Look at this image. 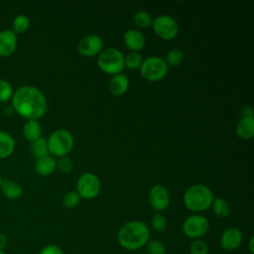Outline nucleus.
Here are the masks:
<instances>
[{"label":"nucleus","instance_id":"obj_23","mask_svg":"<svg viewBox=\"0 0 254 254\" xmlns=\"http://www.w3.org/2000/svg\"><path fill=\"white\" fill-rule=\"evenodd\" d=\"M30 24H31L30 19L26 15L24 14L17 15L12 22V31L16 35L23 34L30 28Z\"/></svg>","mask_w":254,"mask_h":254},{"label":"nucleus","instance_id":"obj_29","mask_svg":"<svg viewBox=\"0 0 254 254\" xmlns=\"http://www.w3.org/2000/svg\"><path fill=\"white\" fill-rule=\"evenodd\" d=\"M147 254H166V247L160 240H149L146 244Z\"/></svg>","mask_w":254,"mask_h":254},{"label":"nucleus","instance_id":"obj_16","mask_svg":"<svg viewBox=\"0 0 254 254\" xmlns=\"http://www.w3.org/2000/svg\"><path fill=\"white\" fill-rule=\"evenodd\" d=\"M57 169V161L50 154L37 159L35 163V171L38 175L47 177L52 175Z\"/></svg>","mask_w":254,"mask_h":254},{"label":"nucleus","instance_id":"obj_31","mask_svg":"<svg viewBox=\"0 0 254 254\" xmlns=\"http://www.w3.org/2000/svg\"><path fill=\"white\" fill-rule=\"evenodd\" d=\"M190 254H207L208 246L203 240L195 239L190 247Z\"/></svg>","mask_w":254,"mask_h":254},{"label":"nucleus","instance_id":"obj_38","mask_svg":"<svg viewBox=\"0 0 254 254\" xmlns=\"http://www.w3.org/2000/svg\"><path fill=\"white\" fill-rule=\"evenodd\" d=\"M139 254H147V253H144V252H141V253H139Z\"/></svg>","mask_w":254,"mask_h":254},{"label":"nucleus","instance_id":"obj_3","mask_svg":"<svg viewBox=\"0 0 254 254\" xmlns=\"http://www.w3.org/2000/svg\"><path fill=\"white\" fill-rule=\"evenodd\" d=\"M214 199L212 190L203 184H195L187 189L184 193V204L191 212L199 213L208 209Z\"/></svg>","mask_w":254,"mask_h":254},{"label":"nucleus","instance_id":"obj_6","mask_svg":"<svg viewBox=\"0 0 254 254\" xmlns=\"http://www.w3.org/2000/svg\"><path fill=\"white\" fill-rule=\"evenodd\" d=\"M168 65L164 59L158 56H151L145 59L140 66V74L148 81H159L168 73Z\"/></svg>","mask_w":254,"mask_h":254},{"label":"nucleus","instance_id":"obj_33","mask_svg":"<svg viewBox=\"0 0 254 254\" xmlns=\"http://www.w3.org/2000/svg\"><path fill=\"white\" fill-rule=\"evenodd\" d=\"M39 254H64L63 250L61 247H59L58 245H55V244H49V245H46L44 246Z\"/></svg>","mask_w":254,"mask_h":254},{"label":"nucleus","instance_id":"obj_19","mask_svg":"<svg viewBox=\"0 0 254 254\" xmlns=\"http://www.w3.org/2000/svg\"><path fill=\"white\" fill-rule=\"evenodd\" d=\"M22 133L24 138L32 143L35 140L42 137V125L38 120H27L26 123L23 125Z\"/></svg>","mask_w":254,"mask_h":254},{"label":"nucleus","instance_id":"obj_20","mask_svg":"<svg viewBox=\"0 0 254 254\" xmlns=\"http://www.w3.org/2000/svg\"><path fill=\"white\" fill-rule=\"evenodd\" d=\"M15 149V140L11 134L0 131V159L8 158Z\"/></svg>","mask_w":254,"mask_h":254},{"label":"nucleus","instance_id":"obj_10","mask_svg":"<svg viewBox=\"0 0 254 254\" xmlns=\"http://www.w3.org/2000/svg\"><path fill=\"white\" fill-rule=\"evenodd\" d=\"M79 55L85 58H92L98 56L103 50L102 39L94 34L82 37L76 47Z\"/></svg>","mask_w":254,"mask_h":254},{"label":"nucleus","instance_id":"obj_24","mask_svg":"<svg viewBox=\"0 0 254 254\" xmlns=\"http://www.w3.org/2000/svg\"><path fill=\"white\" fill-rule=\"evenodd\" d=\"M143 63V58L141 54L136 52H130L126 57H124V66L128 69L140 68Z\"/></svg>","mask_w":254,"mask_h":254},{"label":"nucleus","instance_id":"obj_1","mask_svg":"<svg viewBox=\"0 0 254 254\" xmlns=\"http://www.w3.org/2000/svg\"><path fill=\"white\" fill-rule=\"evenodd\" d=\"M11 100L13 110L27 120H38L45 115L48 108L45 94L32 85L20 86L14 91Z\"/></svg>","mask_w":254,"mask_h":254},{"label":"nucleus","instance_id":"obj_11","mask_svg":"<svg viewBox=\"0 0 254 254\" xmlns=\"http://www.w3.org/2000/svg\"><path fill=\"white\" fill-rule=\"evenodd\" d=\"M149 203L153 210L161 212L168 208L170 204V193L163 185H154L149 191Z\"/></svg>","mask_w":254,"mask_h":254},{"label":"nucleus","instance_id":"obj_14","mask_svg":"<svg viewBox=\"0 0 254 254\" xmlns=\"http://www.w3.org/2000/svg\"><path fill=\"white\" fill-rule=\"evenodd\" d=\"M17 35L12 30L0 31V56L9 57L17 48Z\"/></svg>","mask_w":254,"mask_h":254},{"label":"nucleus","instance_id":"obj_17","mask_svg":"<svg viewBox=\"0 0 254 254\" xmlns=\"http://www.w3.org/2000/svg\"><path fill=\"white\" fill-rule=\"evenodd\" d=\"M236 135L243 140H249L254 136V116L243 117L235 127Z\"/></svg>","mask_w":254,"mask_h":254},{"label":"nucleus","instance_id":"obj_26","mask_svg":"<svg viewBox=\"0 0 254 254\" xmlns=\"http://www.w3.org/2000/svg\"><path fill=\"white\" fill-rule=\"evenodd\" d=\"M183 60H184L183 52L178 48H174L167 53L165 62L168 66H178L183 62Z\"/></svg>","mask_w":254,"mask_h":254},{"label":"nucleus","instance_id":"obj_13","mask_svg":"<svg viewBox=\"0 0 254 254\" xmlns=\"http://www.w3.org/2000/svg\"><path fill=\"white\" fill-rule=\"evenodd\" d=\"M124 45L131 51L139 53L145 47V36L137 29H129L124 33L123 36Z\"/></svg>","mask_w":254,"mask_h":254},{"label":"nucleus","instance_id":"obj_39","mask_svg":"<svg viewBox=\"0 0 254 254\" xmlns=\"http://www.w3.org/2000/svg\"><path fill=\"white\" fill-rule=\"evenodd\" d=\"M0 254H4V252H3V251H0Z\"/></svg>","mask_w":254,"mask_h":254},{"label":"nucleus","instance_id":"obj_4","mask_svg":"<svg viewBox=\"0 0 254 254\" xmlns=\"http://www.w3.org/2000/svg\"><path fill=\"white\" fill-rule=\"evenodd\" d=\"M47 142L49 154L54 158H62L72 150L74 139L68 130L57 129L50 135Z\"/></svg>","mask_w":254,"mask_h":254},{"label":"nucleus","instance_id":"obj_15","mask_svg":"<svg viewBox=\"0 0 254 254\" xmlns=\"http://www.w3.org/2000/svg\"><path fill=\"white\" fill-rule=\"evenodd\" d=\"M129 88V78L124 73H118L111 77L108 82V90L114 96L123 95Z\"/></svg>","mask_w":254,"mask_h":254},{"label":"nucleus","instance_id":"obj_9","mask_svg":"<svg viewBox=\"0 0 254 254\" xmlns=\"http://www.w3.org/2000/svg\"><path fill=\"white\" fill-rule=\"evenodd\" d=\"M182 228L186 236L192 239H199L206 234L209 228V222L203 215L192 214L184 220Z\"/></svg>","mask_w":254,"mask_h":254},{"label":"nucleus","instance_id":"obj_22","mask_svg":"<svg viewBox=\"0 0 254 254\" xmlns=\"http://www.w3.org/2000/svg\"><path fill=\"white\" fill-rule=\"evenodd\" d=\"M30 151H31V154L36 159H39V158H42L44 156L49 155L47 139H45L43 137H40L39 139L32 142L31 146H30Z\"/></svg>","mask_w":254,"mask_h":254},{"label":"nucleus","instance_id":"obj_36","mask_svg":"<svg viewBox=\"0 0 254 254\" xmlns=\"http://www.w3.org/2000/svg\"><path fill=\"white\" fill-rule=\"evenodd\" d=\"M253 244H254V237L251 236L249 241H248V249H249L251 254H254V246H253Z\"/></svg>","mask_w":254,"mask_h":254},{"label":"nucleus","instance_id":"obj_34","mask_svg":"<svg viewBox=\"0 0 254 254\" xmlns=\"http://www.w3.org/2000/svg\"><path fill=\"white\" fill-rule=\"evenodd\" d=\"M253 115V109L250 106H245L241 111V118L243 117H252Z\"/></svg>","mask_w":254,"mask_h":254},{"label":"nucleus","instance_id":"obj_37","mask_svg":"<svg viewBox=\"0 0 254 254\" xmlns=\"http://www.w3.org/2000/svg\"><path fill=\"white\" fill-rule=\"evenodd\" d=\"M2 181H3V179H2V177H1V174H0V187H1V184H2Z\"/></svg>","mask_w":254,"mask_h":254},{"label":"nucleus","instance_id":"obj_35","mask_svg":"<svg viewBox=\"0 0 254 254\" xmlns=\"http://www.w3.org/2000/svg\"><path fill=\"white\" fill-rule=\"evenodd\" d=\"M7 244H8L7 236L3 233H0V251H3L7 246Z\"/></svg>","mask_w":254,"mask_h":254},{"label":"nucleus","instance_id":"obj_21","mask_svg":"<svg viewBox=\"0 0 254 254\" xmlns=\"http://www.w3.org/2000/svg\"><path fill=\"white\" fill-rule=\"evenodd\" d=\"M213 213L218 218H226L230 214V204L222 197H214L211 206Z\"/></svg>","mask_w":254,"mask_h":254},{"label":"nucleus","instance_id":"obj_2","mask_svg":"<svg viewBox=\"0 0 254 254\" xmlns=\"http://www.w3.org/2000/svg\"><path fill=\"white\" fill-rule=\"evenodd\" d=\"M119 245L126 250H137L142 248L150 240V230L147 224L140 220H131L124 223L118 233Z\"/></svg>","mask_w":254,"mask_h":254},{"label":"nucleus","instance_id":"obj_18","mask_svg":"<svg viewBox=\"0 0 254 254\" xmlns=\"http://www.w3.org/2000/svg\"><path fill=\"white\" fill-rule=\"evenodd\" d=\"M0 190L9 199H18L23 194L22 186L16 181L4 179L2 181Z\"/></svg>","mask_w":254,"mask_h":254},{"label":"nucleus","instance_id":"obj_32","mask_svg":"<svg viewBox=\"0 0 254 254\" xmlns=\"http://www.w3.org/2000/svg\"><path fill=\"white\" fill-rule=\"evenodd\" d=\"M72 168H73V164L67 156L59 158V160L57 161V169H59L64 174L70 173L72 171Z\"/></svg>","mask_w":254,"mask_h":254},{"label":"nucleus","instance_id":"obj_7","mask_svg":"<svg viewBox=\"0 0 254 254\" xmlns=\"http://www.w3.org/2000/svg\"><path fill=\"white\" fill-rule=\"evenodd\" d=\"M100 189L101 183L98 177L91 172L83 173L77 179L75 190L79 194L80 198L92 199L99 194Z\"/></svg>","mask_w":254,"mask_h":254},{"label":"nucleus","instance_id":"obj_28","mask_svg":"<svg viewBox=\"0 0 254 254\" xmlns=\"http://www.w3.org/2000/svg\"><path fill=\"white\" fill-rule=\"evenodd\" d=\"M80 201V196L76 192V190H69L67 191L63 198V204L66 208H73L75 207Z\"/></svg>","mask_w":254,"mask_h":254},{"label":"nucleus","instance_id":"obj_25","mask_svg":"<svg viewBox=\"0 0 254 254\" xmlns=\"http://www.w3.org/2000/svg\"><path fill=\"white\" fill-rule=\"evenodd\" d=\"M133 22L137 27L144 29V28H148L152 25L153 19L148 12L140 10L134 14Z\"/></svg>","mask_w":254,"mask_h":254},{"label":"nucleus","instance_id":"obj_12","mask_svg":"<svg viewBox=\"0 0 254 254\" xmlns=\"http://www.w3.org/2000/svg\"><path fill=\"white\" fill-rule=\"evenodd\" d=\"M243 235L241 230L236 227H229L221 234L220 245L226 251H233L241 245Z\"/></svg>","mask_w":254,"mask_h":254},{"label":"nucleus","instance_id":"obj_8","mask_svg":"<svg viewBox=\"0 0 254 254\" xmlns=\"http://www.w3.org/2000/svg\"><path fill=\"white\" fill-rule=\"evenodd\" d=\"M154 33L163 40H173L179 33L178 22L169 15H160L152 22Z\"/></svg>","mask_w":254,"mask_h":254},{"label":"nucleus","instance_id":"obj_30","mask_svg":"<svg viewBox=\"0 0 254 254\" xmlns=\"http://www.w3.org/2000/svg\"><path fill=\"white\" fill-rule=\"evenodd\" d=\"M151 224L154 230L158 232H162L167 228V219L163 214L157 212L152 216Z\"/></svg>","mask_w":254,"mask_h":254},{"label":"nucleus","instance_id":"obj_27","mask_svg":"<svg viewBox=\"0 0 254 254\" xmlns=\"http://www.w3.org/2000/svg\"><path fill=\"white\" fill-rule=\"evenodd\" d=\"M13 87L11 83L5 79H0V102H7L13 96Z\"/></svg>","mask_w":254,"mask_h":254},{"label":"nucleus","instance_id":"obj_5","mask_svg":"<svg viewBox=\"0 0 254 254\" xmlns=\"http://www.w3.org/2000/svg\"><path fill=\"white\" fill-rule=\"evenodd\" d=\"M97 65L104 73L115 75L124 69V56L116 48H107L97 56Z\"/></svg>","mask_w":254,"mask_h":254}]
</instances>
